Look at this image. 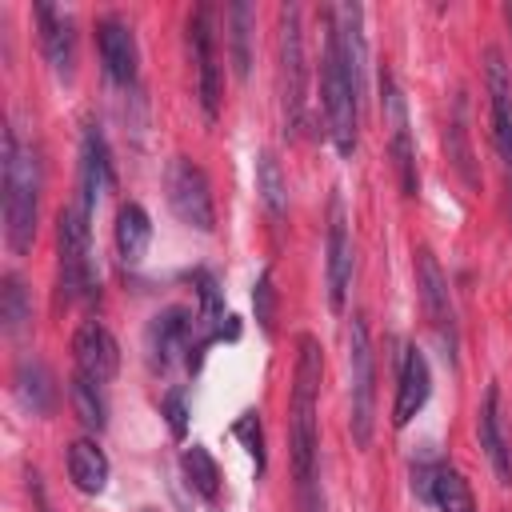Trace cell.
<instances>
[{
	"instance_id": "obj_1",
	"label": "cell",
	"mask_w": 512,
	"mask_h": 512,
	"mask_svg": "<svg viewBox=\"0 0 512 512\" xmlns=\"http://www.w3.org/2000/svg\"><path fill=\"white\" fill-rule=\"evenodd\" d=\"M320 376H324V352L316 336L296 340V372H292V396H288V460L296 480L300 512H320Z\"/></svg>"
},
{
	"instance_id": "obj_2",
	"label": "cell",
	"mask_w": 512,
	"mask_h": 512,
	"mask_svg": "<svg viewBox=\"0 0 512 512\" xmlns=\"http://www.w3.org/2000/svg\"><path fill=\"white\" fill-rule=\"evenodd\" d=\"M324 20V52H320V100H324V120H328V136L336 144L340 156L356 152V136H360V104H364V80H356L340 32H336V16L332 8L320 12Z\"/></svg>"
},
{
	"instance_id": "obj_3",
	"label": "cell",
	"mask_w": 512,
	"mask_h": 512,
	"mask_svg": "<svg viewBox=\"0 0 512 512\" xmlns=\"http://www.w3.org/2000/svg\"><path fill=\"white\" fill-rule=\"evenodd\" d=\"M0 192H4V240L16 256H24L36 240L40 216V160L28 144H20L8 124L0 136Z\"/></svg>"
},
{
	"instance_id": "obj_4",
	"label": "cell",
	"mask_w": 512,
	"mask_h": 512,
	"mask_svg": "<svg viewBox=\"0 0 512 512\" xmlns=\"http://www.w3.org/2000/svg\"><path fill=\"white\" fill-rule=\"evenodd\" d=\"M88 220L92 216L80 204H68L56 212V268H60V300L64 304H88L100 292Z\"/></svg>"
},
{
	"instance_id": "obj_5",
	"label": "cell",
	"mask_w": 512,
	"mask_h": 512,
	"mask_svg": "<svg viewBox=\"0 0 512 512\" xmlns=\"http://www.w3.org/2000/svg\"><path fill=\"white\" fill-rule=\"evenodd\" d=\"M348 428L360 448L372 444L376 432V356L364 316H352L348 324Z\"/></svg>"
},
{
	"instance_id": "obj_6",
	"label": "cell",
	"mask_w": 512,
	"mask_h": 512,
	"mask_svg": "<svg viewBox=\"0 0 512 512\" xmlns=\"http://www.w3.org/2000/svg\"><path fill=\"white\" fill-rule=\"evenodd\" d=\"M308 88V64H304V24L300 8L284 4L280 8V100H284V132L296 136L304 128V96Z\"/></svg>"
},
{
	"instance_id": "obj_7",
	"label": "cell",
	"mask_w": 512,
	"mask_h": 512,
	"mask_svg": "<svg viewBox=\"0 0 512 512\" xmlns=\"http://www.w3.org/2000/svg\"><path fill=\"white\" fill-rule=\"evenodd\" d=\"M164 192H168V208L188 228L196 232L216 228V200H212V184L200 164H192L188 156H172L164 168Z\"/></svg>"
},
{
	"instance_id": "obj_8",
	"label": "cell",
	"mask_w": 512,
	"mask_h": 512,
	"mask_svg": "<svg viewBox=\"0 0 512 512\" xmlns=\"http://www.w3.org/2000/svg\"><path fill=\"white\" fill-rule=\"evenodd\" d=\"M416 292H420L424 316H428V324H432V336H436L444 360L456 364V344H460L456 308H452V296H448V280H444V272H440V260L432 256L428 244L416 248Z\"/></svg>"
},
{
	"instance_id": "obj_9",
	"label": "cell",
	"mask_w": 512,
	"mask_h": 512,
	"mask_svg": "<svg viewBox=\"0 0 512 512\" xmlns=\"http://www.w3.org/2000/svg\"><path fill=\"white\" fill-rule=\"evenodd\" d=\"M188 44L196 60V96L208 120L220 116V60H216V32H212V8L200 4L188 16Z\"/></svg>"
},
{
	"instance_id": "obj_10",
	"label": "cell",
	"mask_w": 512,
	"mask_h": 512,
	"mask_svg": "<svg viewBox=\"0 0 512 512\" xmlns=\"http://www.w3.org/2000/svg\"><path fill=\"white\" fill-rule=\"evenodd\" d=\"M324 280H328V308L340 312L348 300V284H352V232H348V212L340 192H332L328 200V236H324Z\"/></svg>"
},
{
	"instance_id": "obj_11",
	"label": "cell",
	"mask_w": 512,
	"mask_h": 512,
	"mask_svg": "<svg viewBox=\"0 0 512 512\" xmlns=\"http://www.w3.org/2000/svg\"><path fill=\"white\" fill-rule=\"evenodd\" d=\"M192 328H196V316L188 312V308H164V312H156L152 320H148V328H144V352H148V364L156 368V372H164L180 352H188L196 340H192ZM188 360V356H184Z\"/></svg>"
},
{
	"instance_id": "obj_12",
	"label": "cell",
	"mask_w": 512,
	"mask_h": 512,
	"mask_svg": "<svg viewBox=\"0 0 512 512\" xmlns=\"http://www.w3.org/2000/svg\"><path fill=\"white\" fill-rule=\"evenodd\" d=\"M72 356H76V372L88 376V380L100 384V388L120 372V344H116V336H112L104 324H96V320H84V324L76 328V336H72Z\"/></svg>"
},
{
	"instance_id": "obj_13",
	"label": "cell",
	"mask_w": 512,
	"mask_h": 512,
	"mask_svg": "<svg viewBox=\"0 0 512 512\" xmlns=\"http://www.w3.org/2000/svg\"><path fill=\"white\" fill-rule=\"evenodd\" d=\"M380 88H384V116L392 124V164L400 176V192L416 196L420 180H416V148H412V132H408V108H404V96L388 72H380Z\"/></svg>"
},
{
	"instance_id": "obj_14",
	"label": "cell",
	"mask_w": 512,
	"mask_h": 512,
	"mask_svg": "<svg viewBox=\"0 0 512 512\" xmlns=\"http://www.w3.org/2000/svg\"><path fill=\"white\" fill-rule=\"evenodd\" d=\"M484 76H488V100H492V140L512 180V80L500 48H484Z\"/></svg>"
},
{
	"instance_id": "obj_15",
	"label": "cell",
	"mask_w": 512,
	"mask_h": 512,
	"mask_svg": "<svg viewBox=\"0 0 512 512\" xmlns=\"http://www.w3.org/2000/svg\"><path fill=\"white\" fill-rule=\"evenodd\" d=\"M36 24H40V48L48 56V68L56 80H72L76 72V24L64 8L56 4H36Z\"/></svg>"
},
{
	"instance_id": "obj_16",
	"label": "cell",
	"mask_w": 512,
	"mask_h": 512,
	"mask_svg": "<svg viewBox=\"0 0 512 512\" xmlns=\"http://www.w3.org/2000/svg\"><path fill=\"white\" fill-rule=\"evenodd\" d=\"M96 48H100V64H104V76L112 84H132L136 80V36L132 28L120 20V16H100L96 20Z\"/></svg>"
},
{
	"instance_id": "obj_17",
	"label": "cell",
	"mask_w": 512,
	"mask_h": 512,
	"mask_svg": "<svg viewBox=\"0 0 512 512\" xmlns=\"http://www.w3.org/2000/svg\"><path fill=\"white\" fill-rule=\"evenodd\" d=\"M432 396V372H428V360L416 344L404 348L400 356V376H396V400H392V428H408L412 416L428 404Z\"/></svg>"
},
{
	"instance_id": "obj_18",
	"label": "cell",
	"mask_w": 512,
	"mask_h": 512,
	"mask_svg": "<svg viewBox=\"0 0 512 512\" xmlns=\"http://www.w3.org/2000/svg\"><path fill=\"white\" fill-rule=\"evenodd\" d=\"M476 436H480V448L496 472L500 484H512V448H508V436H504V416H500V388L488 384L484 388V400L476 408Z\"/></svg>"
},
{
	"instance_id": "obj_19",
	"label": "cell",
	"mask_w": 512,
	"mask_h": 512,
	"mask_svg": "<svg viewBox=\"0 0 512 512\" xmlns=\"http://www.w3.org/2000/svg\"><path fill=\"white\" fill-rule=\"evenodd\" d=\"M112 188V160H108V144L100 136L96 124L84 128L80 136V208L92 216L100 196Z\"/></svg>"
},
{
	"instance_id": "obj_20",
	"label": "cell",
	"mask_w": 512,
	"mask_h": 512,
	"mask_svg": "<svg viewBox=\"0 0 512 512\" xmlns=\"http://www.w3.org/2000/svg\"><path fill=\"white\" fill-rule=\"evenodd\" d=\"M12 392L32 416H48L56 408V380L40 356H20L12 368Z\"/></svg>"
},
{
	"instance_id": "obj_21",
	"label": "cell",
	"mask_w": 512,
	"mask_h": 512,
	"mask_svg": "<svg viewBox=\"0 0 512 512\" xmlns=\"http://www.w3.org/2000/svg\"><path fill=\"white\" fill-rule=\"evenodd\" d=\"M64 464H68V480L84 492V496H96V492H104L108 488V456H104V448L92 440V436H76L72 444H68V452H64Z\"/></svg>"
},
{
	"instance_id": "obj_22",
	"label": "cell",
	"mask_w": 512,
	"mask_h": 512,
	"mask_svg": "<svg viewBox=\"0 0 512 512\" xmlns=\"http://www.w3.org/2000/svg\"><path fill=\"white\" fill-rule=\"evenodd\" d=\"M444 148H448V160L456 164V172L464 176V184L480 188V168H476V152H472V140H468V100H464V92H456V100H452L448 128H444Z\"/></svg>"
},
{
	"instance_id": "obj_23",
	"label": "cell",
	"mask_w": 512,
	"mask_h": 512,
	"mask_svg": "<svg viewBox=\"0 0 512 512\" xmlns=\"http://www.w3.org/2000/svg\"><path fill=\"white\" fill-rule=\"evenodd\" d=\"M112 236H116L120 260H124V264H140L144 252H148V240H152V216L144 212V204L124 200V204L116 208V228H112Z\"/></svg>"
},
{
	"instance_id": "obj_24",
	"label": "cell",
	"mask_w": 512,
	"mask_h": 512,
	"mask_svg": "<svg viewBox=\"0 0 512 512\" xmlns=\"http://www.w3.org/2000/svg\"><path fill=\"white\" fill-rule=\"evenodd\" d=\"M180 472H184L188 488H192L200 500H208V504L220 500V464L212 460V452H208L204 444H192V448L180 452Z\"/></svg>"
},
{
	"instance_id": "obj_25",
	"label": "cell",
	"mask_w": 512,
	"mask_h": 512,
	"mask_svg": "<svg viewBox=\"0 0 512 512\" xmlns=\"http://www.w3.org/2000/svg\"><path fill=\"white\" fill-rule=\"evenodd\" d=\"M432 504L440 512H476V496H472L468 480L452 464H436V472H432Z\"/></svg>"
},
{
	"instance_id": "obj_26",
	"label": "cell",
	"mask_w": 512,
	"mask_h": 512,
	"mask_svg": "<svg viewBox=\"0 0 512 512\" xmlns=\"http://www.w3.org/2000/svg\"><path fill=\"white\" fill-rule=\"evenodd\" d=\"M68 396H72V412L80 416V424H84L88 432H104V424H108L104 388L76 372V376H72V384H68Z\"/></svg>"
},
{
	"instance_id": "obj_27",
	"label": "cell",
	"mask_w": 512,
	"mask_h": 512,
	"mask_svg": "<svg viewBox=\"0 0 512 512\" xmlns=\"http://www.w3.org/2000/svg\"><path fill=\"white\" fill-rule=\"evenodd\" d=\"M256 192L264 200V208L280 220L288 212V180H284V168L272 152H260L256 156Z\"/></svg>"
},
{
	"instance_id": "obj_28",
	"label": "cell",
	"mask_w": 512,
	"mask_h": 512,
	"mask_svg": "<svg viewBox=\"0 0 512 512\" xmlns=\"http://www.w3.org/2000/svg\"><path fill=\"white\" fill-rule=\"evenodd\" d=\"M248 40H252V8H248L244 0H236V4H228V48H232V68H236L240 80H244L248 68H252V48H248Z\"/></svg>"
},
{
	"instance_id": "obj_29",
	"label": "cell",
	"mask_w": 512,
	"mask_h": 512,
	"mask_svg": "<svg viewBox=\"0 0 512 512\" xmlns=\"http://www.w3.org/2000/svg\"><path fill=\"white\" fill-rule=\"evenodd\" d=\"M0 320H4L8 336H16L32 320V300H28V288L16 272H4V280H0Z\"/></svg>"
},
{
	"instance_id": "obj_30",
	"label": "cell",
	"mask_w": 512,
	"mask_h": 512,
	"mask_svg": "<svg viewBox=\"0 0 512 512\" xmlns=\"http://www.w3.org/2000/svg\"><path fill=\"white\" fill-rule=\"evenodd\" d=\"M252 304H256L260 328L272 336V328H276V288H272V272H260V280H256V288H252Z\"/></svg>"
},
{
	"instance_id": "obj_31",
	"label": "cell",
	"mask_w": 512,
	"mask_h": 512,
	"mask_svg": "<svg viewBox=\"0 0 512 512\" xmlns=\"http://www.w3.org/2000/svg\"><path fill=\"white\" fill-rule=\"evenodd\" d=\"M160 412H164V420H168V432L180 440V436L188 432V404H184V392H180V388L164 392V396H160Z\"/></svg>"
},
{
	"instance_id": "obj_32",
	"label": "cell",
	"mask_w": 512,
	"mask_h": 512,
	"mask_svg": "<svg viewBox=\"0 0 512 512\" xmlns=\"http://www.w3.org/2000/svg\"><path fill=\"white\" fill-rule=\"evenodd\" d=\"M236 436H244V444H248V452H252V460H256V472L264 468V444H260V416L256 412H244L240 420H236V428H232Z\"/></svg>"
},
{
	"instance_id": "obj_33",
	"label": "cell",
	"mask_w": 512,
	"mask_h": 512,
	"mask_svg": "<svg viewBox=\"0 0 512 512\" xmlns=\"http://www.w3.org/2000/svg\"><path fill=\"white\" fill-rule=\"evenodd\" d=\"M28 488H32L36 512H52V504H48V496H44V484H40V476H36V472H28Z\"/></svg>"
}]
</instances>
